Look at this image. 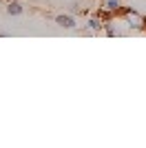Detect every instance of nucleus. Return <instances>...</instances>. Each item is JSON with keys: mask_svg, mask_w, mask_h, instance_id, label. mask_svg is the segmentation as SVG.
<instances>
[{"mask_svg": "<svg viewBox=\"0 0 146 148\" xmlns=\"http://www.w3.org/2000/svg\"><path fill=\"white\" fill-rule=\"evenodd\" d=\"M120 13L124 16V22L131 31H146V16H142L133 7H122Z\"/></svg>", "mask_w": 146, "mask_h": 148, "instance_id": "1", "label": "nucleus"}, {"mask_svg": "<svg viewBox=\"0 0 146 148\" xmlns=\"http://www.w3.org/2000/svg\"><path fill=\"white\" fill-rule=\"evenodd\" d=\"M55 25L60 27V29L71 31V29H75V27H78V20L73 18L71 13H58V16H55Z\"/></svg>", "mask_w": 146, "mask_h": 148, "instance_id": "2", "label": "nucleus"}, {"mask_svg": "<svg viewBox=\"0 0 146 148\" xmlns=\"http://www.w3.org/2000/svg\"><path fill=\"white\" fill-rule=\"evenodd\" d=\"M5 13H7V16H22V13H24V5L20 2V0H7Z\"/></svg>", "mask_w": 146, "mask_h": 148, "instance_id": "3", "label": "nucleus"}, {"mask_svg": "<svg viewBox=\"0 0 146 148\" xmlns=\"http://www.w3.org/2000/svg\"><path fill=\"white\" fill-rule=\"evenodd\" d=\"M86 29L91 31V33H104V18L95 13L93 18H89V22H86Z\"/></svg>", "mask_w": 146, "mask_h": 148, "instance_id": "4", "label": "nucleus"}, {"mask_svg": "<svg viewBox=\"0 0 146 148\" xmlns=\"http://www.w3.org/2000/svg\"><path fill=\"white\" fill-rule=\"evenodd\" d=\"M102 9H106L109 13H120V9H122V0H104L102 2Z\"/></svg>", "mask_w": 146, "mask_h": 148, "instance_id": "5", "label": "nucleus"}]
</instances>
